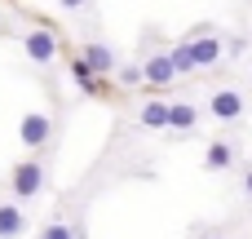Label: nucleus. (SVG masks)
<instances>
[{
    "mask_svg": "<svg viewBox=\"0 0 252 239\" xmlns=\"http://www.w3.org/2000/svg\"><path fill=\"white\" fill-rule=\"evenodd\" d=\"M217 58H221V44H217L213 35H199V40H186V44H177V49H173L177 75H186V71H199V67H213Z\"/></svg>",
    "mask_w": 252,
    "mask_h": 239,
    "instance_id": "nucleus-1",
    "label": "nucleus"
},
{
    "mask_svg": "<svg viewBox=\"0 0 252 239\" xmlns=\"http://www.w3.org/2000/svg\"><path fill=\"white\" fill-rule=\"evenodd\" d=\"M40 186H44V164H40V160H27V164L13 169V195H18V200L40 195Z\"/></svg>",
    "mask_w": 252,
    "mask_h": 239,
    "instance_id": "nucleus-2",
    "label": "nucleus"
},
{
    "mask_svg": "<svg viewBox=\"0 0 252 239\" xmlns=\"http://www.w3.org/2000/svg\"><path fill=\"white\" fill-rule=\"evenodd\" d=\"M27 53H31V62H40V67H49V62H53V53H58V40H53V31H44V27H35V31L27 35Z\"/></svg>",
    "mask_w": 252,
    "mask_h": 239,
    "instance_id": "nucleus-3",
    "label": "nucleus"
},
{
    "mask_svg": "<svg viewBox=\"0 0 252 239\" xmlns=\"http://www.w3.org/2000/svg\"><path fill=\"white\" fill-rule=\"evenodd\" d=\"M142 67H146V80H151V84H173V80H177L173 53H155V58H146Z\"/></svg>",
    "mask_w": 252,
    "mask_h": 239,
    "instance_id": "nucleus-4",
    "label": "nucleus"
},
{
    "mask_svg": "<svg viewBox=\"0 0 252 239\" xmlns=\"http://www.w3.org/2000/svg\"><path fill=\"white\" fill-rule=\"evenodd\" d=\"M208 111H213L217 120H239V115H244V98H239L235 89H221V93H213Z\"/></svg>",
    "mask_w": 252,
    "mask_h": 239,
    "instance_id": "nucleus-5",
    "label": "nucleus"
},
{
    "mask_svg": "<svg viewBox=\"0 0 252 239\" xmlns=\"http://www.w3.org/2000/svg\"><path fill=\"white\" fill-rule=\"evenodd\" d=\"M22 142H27V146H44V142H49V115L31 111V115L22 120Z\"/></svg>",
    "mask_w": 252,
    "mask_h": 239,
    "instance_id": "nucleus-6",
    "label": "nucleus"
},
{
    "mask_svg": "<svg viewBox=\"0 0 252 239\" xmlns=\"http://www.w3.org/2000/svg\"><path fill=\"white\" fill-rule=\"evenodd\" d=\"M80 58H84V62H89V67L97 71V75L115 71V49H111V44H89V49H84Z\"/></svg>",
    "mask_w": 252,
    "mask_h": 239,
    "instance_id": "nucleus-7",
    "label": "nucleus"
},
{
    "mask_svg": "<svg viewBox=\"0 0 252 239\" xmlns=\"http://www.w3.org/2000/svg\"><path fill=\"white\" fill-rule=\"evenodd\" d=\"M142 124L146 129H168L173 124V106L168 102H146L142 106Z\"/></svg>",
    "mask_w": 252,
    "mask_h": 239,
    "instance_id": "nucleus-8",
    "label": "nucleus"
},
{
    "mask_svg": "<svg viewBox=\"0 0 252 239\" xmlns=\"http://www.w3.org/2000/svg\"><path fill=\"white\" fill-rule=\"evenodd\" d=\"M22 235V208L18 204H0V239Z\"/></svg>",
    "mask_w": 252,
    "mask_h": 239,
    "instance_id": "nucleus-9",
    "label": "nucleus"
},
{
    "mask_svg": "<svg viewBox=\"0 0 252 239\" xmlns=\"http://www.w3.org/2000/svg\"><path fill=\"white\" fill-rule=\"evenodd\" d=\"M71 75H75V84H80L84 93H97V71H93L84 58H75V62H71Z\"/></svg>",
    "mask_w": 252,
    "mask_h": 239,
    "instance_id": "nucleus-10",
    "label": "nucleus"
},
{
    "mask_svg": "<svg viewBox=\"0 0 252 239\" xmlns=\"http://www.w3.org/2000/svg\"><path fill=\"white\" fill-rule=\"evenodd\" d=\"M195 120H199V111H195L190 102H173V124H168V129H182V133H186V129H195Z\"/></svg>",
    "mask_w": 252,
    "mask_h": 239,
    "instance_id": "nucleus-11",
    "label": "nucleus"
},
{
    "mask_svg": "<svg viewBox=\"0 0 252 239\" xmlns=\"http://www.w3.org/2000/svg\"><path fill=\"white\" fill-rule=\"evenodd\" d=\"M230 155H235V151H230L226 142H213V146H208V169H213V173H217V169H226V164H230Z\"/></svg>",
    "mask_w": 252,
    "mask_h": 239,
    "instance_id": "nucleus-12",
    "label": "nucleus"
},
{
    "mask_svg": "<svg viewBox=\"0 0 252 239\" xmlns=\"http://www.w3.org/2000/svg\"><path fill=\"white\" fill-rule=\"evenodd\" d=\"M40 239H75V231L66 226V222H53V226H44V235Z\"/></svg>",
    "mask_w": 252,
    "mask_h": 239,
    "instance_id": "nucleus-13",
    "label": "nucleus"
},
{
    "mask_svg": "<svg viewBox=\"0 0 252 239\" xmlns=\"http://www.w3.org/2000/svg\"><path fill=\"white\" fill-rule=\"evenodd\" d=\"M146 80V67H120V84H137Z\"/></svg>",
    "mask_w": 252,
    "mask_h": 239,
    "instance_id": "nucleus-14",
    "label": "nucleus"
},
{
    "mask_svg": "<svg viewBox=\"0 0 252 239\" xmlns=\"http://www.w3.org/2000/svg\"><path fill=\"white\" fill-rule=\"evenodd\" d=\"M244 191H248V195H252V169H248V173H244Z\"/></svg>",
    "mask_w": 252,
    "mask_h": 239,
    "instance_id": "nucleus-15",
    "label": "nucleus"
},
{
    "mask_svg": "<svg viewBox=\"0 0 252 239\" xmlns=\"http://www.w3.org/2000/svg\"><path fill=\"white\" fill-rule=\"evenodd\" d=\"M80 4H84V0H62V9H80Z\"/></svg>",
    "mask_w": 252,
    "mask_h": 239,
    "instance_id": "nucleus-16",
    "label": "nucleus"
}]
</instances>
